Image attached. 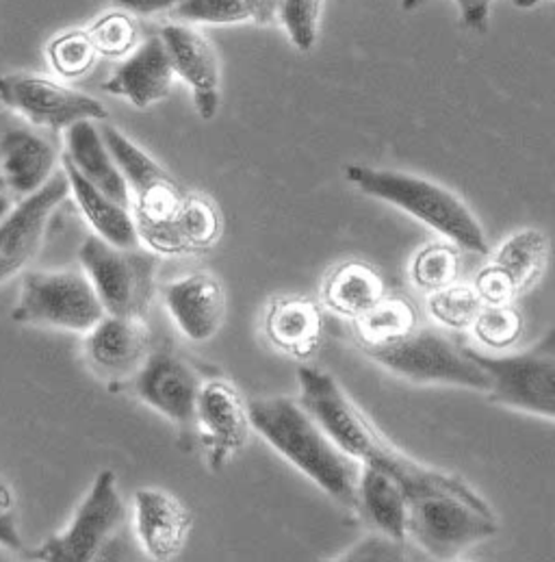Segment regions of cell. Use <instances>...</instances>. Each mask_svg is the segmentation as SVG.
Returning <instances> with one entry per match:
<instances>
[{
  "instance_id": "obj_7",
  "label": "cell",
  "mask_w": 555,
  "mask_h": 562,
  "mask_svg": "<svg viewBox=\"0 0 555 562\" xmlns=\"http://www.w3.org/2000/svg\"><path fill=\"white\" fill-rule=\"evenodd\" d=\"M106 315L90 277L81 270L29 272L22 277L20 297L11 319L31 326H50L90 333Z\"/></svg>"
},
{
  "instance_id": "obj_27",
  "label": "cell",
  "mask_w": 555,
  "mask_h": 562,
  "mask_svg": "<svg viewBox=\"0 0 555 562\" xmlns=\"http://www.w3.org/2000/svg\"><path fill=\"white\" fill-rule=\"evenodd\" d=\"M384 300V284L370 266L350 261L339 266L324 282V302L352 319L365 317Z\"/></svg>"
},
{
  "instance_id": "obj_19",
  "label": "cell",
  "mask_w": 555,
  "mask_h": 562,
  "mask_svg": "<svg viewBox=\"0 0 555 562\" xmlns=\"http://www.w3.org/2000/svg\"><path fill=\"white\" fill-rule=\"evenodd\" d=\"M86 352L98 374L113 380L135 375L148 359V330L141 317L106 313L88 333Z\"/></svg>"
},
{
  "instance_id": "obj_18",
  "label": "cell",
  "mask_w": 555,
  "mask_h": 562,
  "mask_svg": "<svg viewBox=\"0 0 555 562\" xmlns=\"http://www.w3.org/2000/svg\"><path fill=\"white\" fill-rule=\"evenodd\" d=\"M135 530L152 561L170 562L185 550L191 515L185 504L159 488H139L133 497Z\"/></svg>"
},
{
  "instance_id": "obj_6",
  "label": "cell",
  "mask_w": 555,
  "mask_h": 562,
  "mask_svg": "<svg viewBox=\"0 0 555 562\" xmlns=\"http://www.w3.org/2000/svg\"><path fill=\"white\" fill-rule=\"evenodd\" d=\"M466 348L490 378L486 391L490 402L555 419V326L541 341L521 352L490 355Z\"/></svg>"
},
{
  "instance_id": "obj_2",
  "label": "cell",
  "mask_w": 555,
  "mask_h": 562,
  "mask_svg": "<svg viewBox=\"0 0 555 562\" xmlns=\"http://www.w3.org/2000/svg\"><path fill=\"white\" fill-rule=\"evenodd\" d=\"M250 419L282 459L310 477L337 504L356 510L363 465L330 439L299 400L282 395L252 400Z\"/></svg>"
},
{
  "instance_id": "obj_9",
  "label": "cell",
  "mask_w": 555,
  "mask_h": 562,
  "mask_svg": "<svg viewBox=\"0 0 555 562\" xmlns=\"http://www.w3.org/2000/svg\"><path fill=\"white\" fill-rule=\"evenodd\" d=\"M100 133L115 164L120 166L131 193L135 195V222L139 237L150 244L185 202V189L113 124L104 122Z\"/></svg>"
},
{
  "instance_id": "obj_30",
  "label": "cell",
  "mask_w": 555,
  "mask_h": 562,
  "mask_svg": "<svg viewBox=\"0 0 555 562\" xmlns=\"http://www.w3.org/2000/svg\"><path fill=\"white\" fill-rule=\"evenodd\" d=\"M252 15L250 0H183L174 9V18L186 22L208 24H233L243 22Z\"/></svg>"
},
{
  "instance_id": "obj_25",
  "label": "cell",
  "mask_w": 555,
  "mask_h": 562,
  "mask_svg": "<svg viewBox=\"0 0 555 562\" xmlns=\"http://www.w3.org/2000/svg\"><path fill=\"white\" fill-rule=\"evenodd\" d=\"M222 217L215 204L197 193H186L185 202L168 226L148 244L157 255L202 252L217 244Z\"/></svg>"
},
{
  "instance_id": "obj_11",
  "label": "cell",
  "mask_w": 555,
  "mask_h": 562,
  "mask_svg": "<svg viewBox=\"0 0 555 562\" xmlns=\"http://www.w3.org/2000/svg\"><path fill=\"white\" fill-rule=\"evenodd\" d=\"M0 102L31 124L53 131H68L83 120L104 122L109 117L104 104L93 95L33 75L0 77Z\"/></svg>"
},
{
  "instance_id": "obj_37",
  "label": "cell",
  "mask_w": 555,
  "mask_h": 562,
  "mask_svg": "<svg viewBox=\"0 0 555 562\" xmlns=\"http://www.w3.org/2000/svg\"><path fill=\"white\" fill-rule=\"evenodd\" d=\"M122 9L139 15H152L168 9H177L183 0H115Z\"/></svg>"
},
{
  "instance_id": "obj_13",
  "label": "cell",
  "mask_w": 555,
  "mask_h": 562,
  "mask_svg": "<svg viewBox=\"0 0 555 562\" xmlns=\"http://www.w3.org/2000/svg\"><path fill=\"white\" fill-rule=\"evenodd\" d=\"M202 384L185 359L170 350L148 355L133 380L137 397L183 430L195 424Z\"/></svg>"
},
{
  "instance_id": "obj_31",
  "label": "cell",
  "mask_w": 555,
  "mask_h": 562,
  "mask_svg": "<svg viewBox=\"0 0 555 562\" xmlns=\"http://www.w3.org/2000/svg\"><path fill=\"white\" fill-rule=\"evenodd\" d=\"M456 277V255L445 246H430L415 257L412 281L423 289L441 291Z\"/></svg>"
},
{
  "instance_id": "obj_20",
  "label": "cell",
  "mask_w": 555,
  "mask_h": 562,
  "mask_svg": "<svg viewBox=\"0 0 555 562\" xmlns=\"http://www.w3.org/2000/svg\"><path fill=\"white\" fill-rule=\"evenodd\" d=\"M174 75L170 50L163 37L157 35L139 44L102 90L126 98L137 109H148L170 95Z\"/></svg>"
},
{
  "instance_id": "obj_35",
  "label": "cell",
  "mask_w": 555,
  "mask_h": 562,
  "mask_svg": "<svg viewBox=\"0 0 555 562\" xmlns=\"http://www.w3.org/2000/svg\"><path fill=\"white\" fill-rule=\"evenodd\" d=\"M432 0H401L404 11H417ZM458 7L461 22L464 29H471L475 33H486L488 31V20H490V9L495 0H452Z\"/></svg>"
},
{
  "instance_id": "obj_26",
  "label": "cell",
  "mask_w": 555,
  "mask_h": 562,
  "mask_svg": "<svg viewBox=\"0 0 555 562\" xmlns=\"http://www.w3.org/2000/svg\"><path fill=\"white\" fill-rule=\"evenodd\" d=\"M321 317L317 306L304 297H276L265 315L270 344L297 359L308 357L319 341Z\"/></svg>"
},
{
  "instance_id": "obj_32",
  "label": "cell",
  "mask_w": 555,
  "mask_h": 562,
  "mask_svg": "<svg viewBox=\"0 0 555 562\" xmlns=\"http://www.w3.org/2000/svg\"><path fill=\"white\" fill-rule=\"evenodd\" d=\"M473 324L479 341L492 348L512 344L521 330V317L506 304H488L479 308Z\"/></svg>"
},
{
  "instance_id": "obj_14",
  "label": "cell",
  "mask_w": 555,
  "mask_h": 562,
  "mask_svg": "<svg viewBox=\"0 0 555 562\" xmlns=\"http://www.w3.org/2000/svg\"><path fill=\"white\" fill-rule=\"evenodd\" d=\"M195 424L213 469L224 468L239 454L254 430L250 402L226 380H208L202 384Z\"/></svg>"
},
{
  "instance_id": "obj_1",
  "label": "cell",
  "mask_w": 555,
  "mask_h": 562,
  "mask_svg": "<svg viewBox=\"0 0 555 562\" xmlns=\"http://www.w3.org/2000/svg\"><path fill=\"white\" fill-rule=\"evenodd\" d=\"M384 469L406 491L408 543L423 559L454 561L499 532L492 508L461 477L426 468L401 452Z\"/></svg>"
},
{
  "instance_id": "obj_5",
  "label": "cell",
  "mask_w": 555,
  "mask_h": 562,
  "mask_svg": "<svg viewBox=\"0 0 555 562\" xmlns=\"http://www.w3.org/2000/svg\"><path fill=\"white\" fill-rule=\"evenodd\" d=\"M79 266L90 277L109 315H144L157 289L159 257L155 250L115 246L93 233L79 250Z\"/></svg>"
},
{
  "instance_id": "obj_3",
  "label": "cell",
  "mask_w": 555,
  "mask_h": 562,
  "mask_svg": "<svg viewBox=\"0 0 555 562\" xmlns=\"http://www.w3.org/2000/svg\"><path fill=\"white\" fill-rule=\"evenodd\" d=\"M346 179L361 193L388 202L423 222L464 252L482 257L490 252L484 228L454 191L423 177L397 170H377L370 166H348Z\"/></svg>"
},
{
  "instance_id": "obj_23",
  "label": "cell",
  "mask_w": 555,
  "mask_h": 562,
  "mask_svg": "<svg viewBox=\"0 0 555 562\" xmlns=\"http://www.w3.org/2000/svg\"><path fill=\"white\" fill-rule=\"evenodd\" d=\"M75 168L106 195L117 200L124 206H131V188L115 164L100 126L93 120H83L72 124L66 131V155Z\"/></svg>"
},
{
  "instance_id": "obj_33",
  "label": "cell",
  "mask_w": 555,
  "mask_h": 562,
  "mask_svg": "<svg viewBox=\"0 0 555 562\" xmlns=\"http://www.w3.org/2000/svg\"><path fill=\"white\" fill-rule=\"evenodd\" d=\"M479 295L463 291V289H452V291H437V297L432 300V311L439 315V319L448 326H463V324H473L477 313H479Z\"/></svg>"
},
{
  "instance_id": "obj_10",
  "label": "cell",
  "mask_w": 555,
  "mask_h": 562,
  "mask_svg": "<svg viewBox=\"0 0 555 562\" xmlns=\"http://www.w3.org/2000/svg\"><path fill=\"white\" fill-rule=\"evenodd\" d=\"M126 517L124 499L117 488V475L104 469L95 475L90 493L77 508L70 526L50 537L33 552V559L46 562H92L111 541Z\"/></svg>"
},
{
  "instance_id": "obj_36",
  "label": "cell",
  "mask_w": 555,
  "mask_h": 562,
  "mask_svg": "<svg viewBox=\"0 0 555 562\" xmlns=\"http://www.w3.org/2000/svg\"><path fill=\"white\" fill-rule=\"evenodd\" d=\"M0 546L13 552L22 550V537L18 532L15 526V517H13V508H11V495L9 491L2 486L0 488Z\"/></svg>"
},
{
  "instance_id": "obj_16",
  "label": "cell",
  "mask_w": 555,
  "mask_h": 562,
  "mask_svg": "<svg viewBox=\"0 0 555 562\" xmlns=\"http://www.w3.org/2000/svg\"><path fill=\"white\" fill-rule=\"evenodd\" d=\"M163 302L193 344L211 341L226 319V289L211 272H193L163 286Z\"/></svg>"
},
{
  "instance_id": "obj_40",
  "label": "cell",
  "mask_w": 555,
  "mask_h": 562,
  "mask_svg": "<svg viewBox=\"0 0 555 562\" xmlns=\"http://www.w3.org/2000/svg\"><path fill=\"white\" fill-rule=\"evenodd\" d=\"M0 488H2V484H0Z\"/></svg>"
},
{
  "instance_id": "obj_24",
  "label": "cell",
  "mask_w": 555,
  "mask_h": 562,
  "mask_svg": "<svg viewBox=\"0 0 555 562\" xmlns=\"http://www.w3.org/2000/svg\"><path fill=\"white\" fill-rule=\"evenodd\" d=\"M61 166H64V172L68 175L70 189L77 198V204H79L81 213L86 215V220L90 222L93 233L115 246H124V248L139 246L141 237L137 231L135 215L131 213V206L120 204L117 200L106 195L102 189L92 186L75 168V164L68 157L61 159Z\"/></svg>"
},
{
  "instance_id": "obj_39",
  "label": "cell",
  "mask_w": 555,
  "mask_h": 562,
  "mask_svg": "<svg viewBox=\"0 0 555 562\" xmlns=\"http://www.w3.org/2000/svg\"><path fill=\"white\" fill-rule=\"evenodd\" d=\"M517 7H521V9H530V7H536V4H541V2H545V0H512Z\"/></svg>"
},
{
  "instance_id": "obj_38",
  "label": "cell",
  "mask_w": 555,
  "mask_h": 562,
  "mask_svg": "<svg viewBox=\"0 0 555 562\" xmlns=\"http://www.w3.org/2000/svg\"><path fill=\"white\" fill-rule=\"evenodd\" d=\"M13 195H9L7 191H0V222L11 213V209H13V200H11Z\"/></svg>"
},
{
  "instance_id": "obj_28",
  "label": "cell",
  "mask_w": 555,
  "mask_h": 562,
  "mask_svg": "<svg viewBox=\"0 0 555 562\" xmlns=\"http://www.w3.org/2000/svg\"><path fill=\"white\" fill-rule=\"evenodd\" d=\"M324 0H280V20L299 53L313 50Z\"/></svg>"
},
{
  "instance_id": "obj_22",
  "label": "cell",
  "mask_w": 555,
  "mask_h": 562,
  "mask_svg": "<svg viewBox=\"0 0 555 562\" xmlns=\"http://www.w3.org/2000/svg\"><path fill=\"white\" fill-rule=\"evenodd\" d=\"M356 510H361L375 535L408 543L406 491L388 469L363 465Z\"/></svg>"
},
{
  "instance_id": "obj_17",
  "label": "cell",
  "mask_w": 555,
  "mask_h": 562,
  "mask_svg": "<svg viewBox=\"0 0 555 562\" xmlns=\"http://www.w3.org/2000/svg\"><path fill=\"white\" fill-rule=\"evenodd\" d=\"M161 37L170 50L177 75L193 94L202 120H213L219 109V61L206 37L186 24H168Z\"/></svg>"
},
{
  "instance_id": "obj_29",
  "label": "cell",
  "mask_w": 555,
  "mask_h": 562,
  "mask_svg": "<svg viewBox=\"0 0 555 562\" xmlns=\"http://www.w3.org/2000/svg\"><path fill=\"white\" fill-rule=\"evenodd\" d=\"M95 53L98 48L93 44L92 35L83 33H68L50 44L53 68L68 79L83 77L92 68Z\"/></svg>"
},
{
  "instance_id": "obj_12",
  "label": "cell",
  "mask_w": 555,
  "mask_h": 562,
  "mask_svg": "<svg viewBox=\"0 0 555 562\" xmlns=\"http://www.w3.org/2000/svg\"><path fill=\"white\" fill-rule=\"evenodd\" d=\"M72 193L66 172H57L37 193L22 198L0 222V284L37 255L53 213Z\"/></svg>"
},
{
  "instance_id": "obj_21",
  "label": "cell",
  "mask_w": 555,
  "mask_h": 562,
  "mask_svg": "<svg viewBox=\"0 0 555 562\" xmlns=\"http://www.w3.org/2000/svg\"><path fill=\"white\" fill-rule=\"evenodd\" d=\"M57 175V153L39 135L26 128L7 131L0 137V191L29 198Z\"/></svg>"
},
{
  "instance_id": "obj_8",
  "label": "cell",
  "mask_w": 555,
  "mask_h": 562,
  "mask_svg": "<svg viewBox=\"0 0 555 562\" xmlns=\"http://www.w3.org/2000/svg\"><path fill=\"white\" fill-rule=\"evenodd\" d=\"M299 402L330 435V439L361 465H384L393 448L348 397L341 384L319 368L302 366L297 370Z\"/></svg>"
},
{
  "instance_id": "obj_4",
  "label": "cell",
  "mask_w": 555,
  "mask_h": 562,
  "mask_svg": "<svg viewBox=\"0 0 555 562\" xmlns=\"http://www.w3.org/2000/svg\"><path fill=\"white\" fill-rule=\"evenodd\" d=\"M377 366L410 382H437L486 393L490 378L461 337L441 328L410 326L397 335L359 341Z\"/></svg>"
},
{
  "instance_id": "obj_15",
  "label": "cell",
  "mask_w": 555,
  "mask_h": 562,
  "mask_svg": "<svg viewBox=\"0 0 555 562\" xmlns=\"http://www.w3.org/2000/svg\"><path fill=\"white\" fill-rule=\"evenodd\" d=\"M547 237L534 228L512 235L477 279V295L488 304H506L541 279L547 263Z\"/></svg>"
},
{
  "instance_id": "obj_34",
  "label": "cell",
  "mask_w": 555,
  "mask_h": 562,
  "mask_svg": "<svg viewBox=\"0 0 555 562\" xmlns=\"http://www.w3.org/2000/svg\"><path fill=\"white\" fill-rule=\"evenodd\" d=\"M93 44L106 55H124L135 42V26L124 15H109L95 24Z\"/></svg>"
}]
</instances>
